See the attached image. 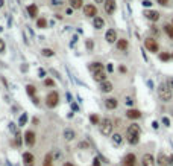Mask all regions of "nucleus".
I'll list each match as a JSON object with an SVG mask.
<instances>
[{
    "instance_id": "27",
    "label": "nucleus",
    "mask_w": 173,
    "mask_h": 166,
    "mask_svg": "<svg viewBox=\"0 0 173 166\" xmlns=\"http://www.w3.org/2000/svg\"><path fill=\"white\" fill-rule=\"evenodd\" d=\"M90 122H91L93 125H100V119H99L97 114H91V116H90Z\"/></svg>"
},
{
    "instance_id": "43",
    "label": "nucleus",
    "mask_w": 173,
    "mask_h": 166,
    "mask_svg": "<svg viewBox=\"0 0 173 166\" xmlns=\"http://www.w3.org/2000/svg\"><path fill=\"white\" fill-rule=\"evenodd\" d=\"M152 127H153L155 130H157V128H158V122H153V124H152Z\"/></svg>"
},
{
    "instance_id": "4",
    "label": "nucleus",
    "mask_w": 173,
    "mask_h": 166,
    "mask_svg": "<svg viewBox=\"0 0 173 166\" xmlns=\"http://www.w3.org/2000/svg\"><path fill=\"white\" fill-rule=\"evenodd\" d=\"M59 104V94L56 92H52L49 93L47 96H46V105H47L49 108H55Z\"/></svg>"
},
{
    "instance_id": "31",
    "label": "nucleus",
    "mask_w": 173,
    "mask_h": 166,
    "mask_svg": "<svg viewBox=\"0 0 173 166\" xmlns=\"http://www.w3.org/2000/svg\"><path fill=\"white\" fill-rule=\"evenodd\" d=\"M41 54H43L44 57H52V55H53V50H52V49H43Z\"/></svg>"
},
{
    "instance_id": "44",
    "label": "nucleus",
    "mask_w": 173,
    "mask_h": 166,
    "mask_svg": "<svg viewBox=\"0 0 173 166\" xmlns=\"http://www.w3.org/2000/svg\"><path fill=\"white\" fill-rule=\"evenodd\" d=\"M105 0H96V3H103Z\"/></svg>"
},
{
    "instance_id": "12",
    "label": "nucleus",
    "mask_w": 173,
    "mask_h": 166,
    "mask_svg": "<svg viewBox=\"0 0 173 166\" xmlns=\"http://www.w3.org/2000/svg\"><path fill=\"white\" fill-rule=\"evenodd\" d=\"M23 163H24V166H33L35 165V157L31 152H24L23 154Z\"/></svg>"
},
{
    "instance_id": "23",
    "label": "nucleus",
    "mask_w": 173,
    "mask_h": 166,
    "mask_svg": "<svg viewBox=\"0 0 173 166\" xmlns=\"http://www.w3.org/2000/svg\"><path fill=\"white\" fill-rule=\"evenodd\" d=\"M68 2H70L71 9H79V8H82V2L84 0H68Z\"/></svg>"
},
{
    "instance_id": "48",
    "label": "nucleus",
    "mask_w": 173,
    "mask_h": 166,
    "mask_svg": "<svg viewBox=\"0 0 173 166\" xmlns=\"http://www.w3.org/2000/svg\"><path fill=\"white\" fill-rule=\"evenodd\" d=\"M172 58H173V54H172Z\"/></svg>"
},
{
    "instance_id": "20",
    "label": "nucleus",
    "mask_w": 173,
    "mask_h": 166,
    "mask_svg": "<svg viewBox=\"0 0 173 166\" xmlns=\"http://www.w3.org/2000/svg\"><path fill=\"white\" fill-rule=\"evenodd\" d=\"M27 14H29L32 19H35V17L38 15V8H36V5H29L27 6Z\"/></svg>"
},
{
    "instance_id": "15",
    "label": "nucleus",
    "mask_w": 173,
    "mask_h": 166,
    "mask_svg": "<svg viewBox=\"0 0 173 166\" xmlns=\"http://www.w3.org/2000/svg\"><path fill=\"white\" fill-rule=\"evenodd\" d=\"M144 15H146V19L150 20V21H158L159 20V12L157 11H144Z\"/></svg>"
},
{
    "instance_id": "5",
    "label": "nucleus",
    "mask_w": 173,
    "mask_h": 166,
    "mask_svg": "<svg viewBox=\"0 0 173 166\" xmlns=\"http://www.w3.org/2000/svg\"><path fill=\"white\" fill-rule=\"evenodd\" d=\"M144 47L147 49L149 52H152V54H155V52L159 50V44L157 43V40L152 38V37H149V38L144 40Z\"/></svg>"
},
{
    "instance_id": "30",
    "label": "nucleus",
    "mask_w": 173,
    "mask_h": 166,
    "mask_svg": "<svg viewBox=\"0 0 173 166\" xmlns=\"http://www.w3.org/2000/svg\"><path fill=\"white\" fill-rule=\"evenodd\" d=\"M170 58H172V55L167 54V52H162V54L159 55V59H161V61H169Z\"/></svg>"
},
{
    "instance_id": "46",
    "label": "nucleus",
    "mask_w": 173,
    "mask_h": 166,
    "mask_svg": "<svg viewBox=\"0 0 173 166\" xmlns=\"http://www.w3.org/2000/svg\"><path fill=\"white\" fill-rule=\"evenodd\" d=\"M43 166H52V165H43Z\"/></svg>"
},
{
    "instance_id": "10",
    "label": "nucleus",
    "mask_w": 173,
    "mask_h": 166,
    "mask_svg": "<svg viewBox=\"0 0 173 166\" xmlns=\"http://www.w3.org/2000/svg\"><path fill=\"white\" fill-rule=\"evenodd\" d=\"M84 14L87 17H97V8L94 5H85L84 6Z\"/></svg>"
},
{
    "instance_id": "9",
    "label": "nucleus",
    "mask_w": 173,
    "mask_h": 166,
    "mask_svg": "<svg viewBox=\"0 0 173 166\" xmlns=\"http://www.w3.org/2000/svg\"><path fill=\"white\" fill-rule=\"evenodd\" d=\"M35 140H36V136L33 131H26V134H24V142L27 146H33L35 145Z\"/></svg>"
},
{
    "instance_id": "18",
    "label": "nucleus",
    "mask_w": 173,
    "mask_h": 166,
    "mask_svg": "<svg viewBox=\"0 0 173 166\" xmlns=\"http://www.w3.org/2000/svg\"><path fill=\"white\" fill-rule=\"evenodd\" d=\"M127 46H129V43H127V40L126 38H120V40H117V49L118 50H126L127 49Z\"/></svg>"
},
{
    "instance_id": "32",
    "label": "nucleus",
    "mask_w": 173,
    "mask_h": 166,
    "mask_svg": "<svg viewBox=\"0 0 173 166\" xmlns=\"http://www.w3.org/2000/svg\"><path fill=\"white\" fill-rule=\"evenodd\" d=\"M52 5L53 6H61L62 5V0H52Z\"/></svg>"
},
{
    "instance_id": "16",
    "label": "nucleus",
    "mask_w": 173,
    "mask_h": 166,
    "mask_svg": "<svg viewBox=\"0 0 173 166\" xmlns=\"http://www.w3.org/2000/svg\"><path fill=\"white\" fill-rule=\"evenodd\" d=\"M117 105H118V102H117L115 98H108V99L105 101V107H106L108 110H114V108H117Z\"/></svg>"
},
{
    "instance_id": "29",
    "label": "nucleus",
    "mask_w": 173,
    "mask_h": 166,
    "mask_svg": "<svg viewBox=\"0 0 173 166\" xmlns=\"http://www.w3.org/2000/svg\"><path fill=\"white\" fill-rule=\"evenodd\" d=\"M26 122H27V114L23 113V116H20V120H18V125L23 127V125H26Z\"/></svg>"
},
{
    "instance_id": "2",
    "label": "nucleus",
    "mask_w": 173,
    "mask_h": 166,
    "mask_svg": "<svg viewBox=\"0 0 173 166\" xmlns=\"http://www.w3.org/2000/svg\"><path fill=\"white\" fill-rule=\"evenodd\" d=\"M158 96H159V99H161L162 102H170V101H172L173 92H172V89L169 87L167 82H161V84L158 85Z\"/></svg>"
},
{
    "instance_id": "17",
    "label": "nucleus",
    "mask_w": 173,
    "mask_h": 166,
    "mask_svg": "<svg viewBox=\"0 0 173 166\" xmlns=\"http://www.w3.org/2000/svg\"><path fill=\"white\" fill-rule=\"evenodd\" d=\"M100 90H102L103 93H109V92L112 90V82H109V81L100 82Z\"/></svg>"
},
{
    "instance_id": "24",
    "label": "nucleus",
    "mask_w": 173,
    "mask_h": 166,
    "mask_svg": "<svg viewBox=\"0 0 173 166\" xmlns=\"http://www.w3.org/2000/svg\"><path fill=\"white\" fill-rule=\"evenodd\" d=\"M164 32L167 34V37L173 40V26L172 24H164Z\"/></svg>"
},
{
    "instance_id": "35",
    "label": "nucleus",
    "mask_w": 173,
    "mask_h": 166,
    "mask_svg": "<svg viewBox=\"0 0 173 166\" xmlns=\"http://www.w3.org/2000/svg\"><path fill=\"white\" fill-rule=\"evenodd\" d=\"M15 143H17V145H20V143H21V136H20V134H17V136H15Z\"/></svg>"
},
{
    "instance_id": "14",
    "label": "nucleus",
    "mask_w": 173,
    "mask_h": 166,
    "mask_svg": "<svg viewBox=\"0 0 173 166\" xmlns=\"http://www.w3.org/2000/svg\"><path fill=\"white\" fill-rule=\"evenodd\" d=\"M126 117L127 119H140L141 117V111L140 110H135V108H131V110H127L126 111Z\"/></svg>"
},
{
    "instance_id": "11",
    "label": "nucleus",
    "mask_w": 173,
    "mask_h": 166,
    "mask_svg": "<svg viewBox=\"0 0 173 166\" xmlns=\"http://www.w3.org/2000/svg\"><path fill=\"white\" fill-rule=\"evenodd\" d=\"M93 79H94L96 82H103V81H106L105 69H103V70H97V72H94V73H93Z\"/></svg>"
},
{
    "instance_id": "42",
    "label": "nucleus",
    "mask_w": 173,
    "mask_h": 166,
    "mask_svg": "<svg viewBox=\"0 0 173 166\" xmlns=\"http://www.w3.org/2000/svg\"><path fill=\"white\" fill-rule=\"evenodd\" d=\"M87 47L91 49V47H93V43H91V41H87Z\"/></svg>"
},
{
    "instance_id": "1",
    "label": "nucleus",
    "mask_w": 173,
    "mask_h": 166,
    "mask_svg": "<svg viewBox=\"0 0 173 166\" xmlns=\"http://www.w3.org/2000/svg\"><path fill=\"white\" fill-rule=\"evenodd\" d=\"M140 134H141V128L137 124H131L126 130V139L131 145H137L140 142Z\"/></svg>"
},
{
    "instance_id": "13",
    "label": "nucleus",
    "mask_w": 173,
    "mask_h": 166,
    "mask_svg": "<svg viewBox=\"0 0 173 166\" xmlns=\"http://www.w3.org/2000/svg\"><path fill=\"white\" fill-rule=\"evenodd\" d=\"M105 40L108 41V43H111V44H112V43H115L118 38H117V32L114 31V29H109L106 34H105Z\"/></svg>"
},
{
    "instance_id": "38",
    "label": "nucleus",
    "mask_w": 173,
    "mask_h": 166,
    "mask_svg": "<svg viewBox=\"0 0 173 166\" xmlns=\"http://www.w3.org/2000/svg\"><path fill=\"white\" fill-rule=\"evenodd\" d=\"M93 166H100V160L97 159V157H96V159L93 160Z\"/></svg>"
},
{
    "instance_id": "36",
    "label": "nucleus",
    "mask_w": 173,
    "mask_h": 166,
    "mask_svg": "<svg viewBox=\"0 0 173 166\" xmlns=\"http://www.w3.org/2000/svg\"><path fill=\"white\" fill-rule=\"evenodd\" d=\"M162 124L166 125V127H170V120H169L167 117H162Z\"/></svg>"
},
{
    "instance_id": "37",
    "label": "nucleus",
    "mask_w": 173,
    "mask_h": 166,
    "mask_svg": "<svg viewBox=\"0 0 173 166\" xmlns=\"http://www.w3.org/2000/svg\"><path fill=\"white\" fill-rule=\"evenodd\" d=\"M143 6L149 8V6H152V2H150V0H144V2H143Z\"/></svg>"
},
{
    "instance_id": "45",
    "label": "nucleus",
    "mask_w": 173,
    "mask_h": 166,
    "mask_svg": "<svg viewBox=\"0 0 173 166\" xmlns=\"http://www.w3.org/2000/svg\"><path fill=\"white\" fill-rule=\"evenodd\" d=\"M64 166H75V165H71V163H64Z\"/></svg>"
},
{
    "instance_id": "33",
    "label": "nucleus",
    "mask_w": 173,
    "mask_h": 166,
    "mask_svg": "<svg viewBox=\"0 0 173 166\" xmlns=\"http://www.w3.org/2000/svg\"><path fill=\"white\" fill-rule=\"evenodd\" d=\"M2 52H5V41L0 38V54H2Z\"/></svg>"
},
{
    "instance_id": "41",
    "label": "nucleus",
    "mask_w": 173,
    "mask_h": 166,
    "mask_svg": "<svg viewBox=\"0 0 173 166\" xmlns=\"http://www.w3.org/2000/svg\"><path fill=\"white\" fill-rule=\"evenodd\" d=\"M126 104H127V105H131V104H132V99L131 98H126V101H125Z\"/></svg>"
},
{
    "instance_id": "22",
    "label": "nucleus",
    "mask_w": 173,
    "mask_h": 166,
    "mask_svg": "<svg viewBox=\"0 0 173 166\" xmlns=\"http://www.w3.org/2000/svg\"><path fill=\"white\" fill-rule=\"evenodd\" d=\"M75 131H73V130H65V131H64V139H65V140L67 142H70V140H73V139H75Z\"/></svg>"
},
{
    "instance_id": "39",
    "label": "nucleus",
    "mask_w": 173,
    "mask_h": 166,
    "mask_svg": "<svg viewBox=\"0 0 173 166\" xmlns=\"http://www.w3.org/2000/svg\"><path fill=\"white\" fill-rule=\"evenodd\" d=\"M44 84H46V85H50V87H52V85H53L55 82H53L52 79H46V81H44Z\"/></svg>"
},
{
    "instance_id": "26",
    "label": "nucleus",
    "mask_w": 173,
    "mask_h": 166,
    "mask_svg": "<svg viewBox=\"0 0 173 166\" xmlns=\"http://www.w3.org/2000/svg\"><path fill=\"white\" fill-rule=\"evenodd\" d=\"M26 92H27V94H29V96H32V98H33V96H35V93H36V89H35V87L33 85H27L26 87Z\"/></svg>"
},
{
    "instance_id": "34",
    "label": "nucleus",
    "mask_w": 173,
    "mask_h": 166,
    "mask_svg": "<svg viewBox=\"0 0 173 166\" xmlns=\"http://www.w3.org/2000/svg\"><path fill=\"white\" fill-rule=\"evenodd\" d=\"M157 2H158L161 6H167V5H169V0H157Z\"/></svg>"
},
{
    "instance_id": "6",
    "label": "nucleus",
    "mask_w": 173,
    "mask_h": 166,
    "mask_svg": "<svg viewBox=\"0 0 173 166\" xmlns=\"http://www.w3.org/2000/svg\"><path fill=\"white\" fill-rule=\"evenodd\" d=\"M137 165V157L135 154L129 152V154H126L123 157V160H122V166H135Z\"/></svg>"
},
{
    "instance_id": "8",
    "label": "nucleus",
    "mask_w": 173,
    "mask_h": 166,
    "mask_svg": "<svg viewBox=\"0 0 173 166\" xmlns=\"http://www.w3.org/2000/svg\"><path fill=\"white\" fill-rule=\"evenodd\" d=\"M115 8H117L115 0H105V2H103V9H105L106 14H114Z\"/></svg>"
},
{
    "instance_id": "7",
    "label": "nucleus",
    "mask_w": 173,
    "mask_h": 166,
    "mask_svg": "<svg viewBox=\"0 0 173 166\" xmlns=\"http://www.w3.org/2000/svg\"><path fill=\"white\" fill-rule=\"evenodd\" d=\"M141 165L143 166H157V160H155V157L150 152H146L141 159Z\"/></svg>"
},
{
    "instance_id": "40",
    "label": "nucleus",
    "mask_w": 173,
    "mask_h": 166,
    "mask_svg": "<svg viewBox=\"0 0 173 166\" xmlns=\"http://www.w3.org/2000/svg\"><path fill=\"white\" fill-rule=\"evenodd\" d=\"M167 84H169V87H170V89H172V92H173V78H170Z\"/></svg>"
},
{
    "instance_id": "47",
    "label": "nucleus",
    "mask_w": 173,
    "mask_h": 166,
    "mask_svg": "<svg viewBox=\"0 0 173 166\" xmlns=\"http://www.w3.org/2000/svg\"><path fill=\"white\" fill-rule=\"evenodd\" d=\"M172 26H173V20H172Z\"/></svg>"
},
{
    "instance_id": "21",
    "label": "nucleus",
    "mask_w": 173,
    "mask_h": 166,
    "mask_svg": "<svg viewBox=\"0 0 173 166\" xmlns=\"http://www.w3.org/2000/svg\"><path fill=\"white\" fill-rule=\"evenodd\" d=\"M112 143L115 145V146H120L122 143H123V137H122V134H118V133H115V134H112Z\"/></svg>"
},
{
    "instance_id": "25",
    "label": "nucleus",
    "mask_w": 173,
    "mask_h": 166,
    "mask_svg": "<svg viewBox=\"0 0 173 166\" xmlns=\"http://www.w3.org/2000/svg\"><path fill=\"white\" fill-rule=\"evenodd\" d=\"M90 69H91V72H97V70H103V64H100V63H94L93 66H90Z\"/></svg>"
},
{
    "instance_id": "19",
    "label": "nucleus",
    "mask_w": 173,
    "mask_h": 166,
    "mask_svg": "<svg viewBox=\"0 0 173 166\" xmlns=\"http://www.w3.org/2000/svg\"><path fill=\"white\" fill-rule=\"evenodd\" d=\"M93 24H94V28H96V29H102L103 26H105V20L102 19V17H94Z\"/></svg>"
},
{
    "instance_id": "28",
    "label": "nucleus",
    "mask_w": 173,
    "mask_h": 166,
    "mask_svg": "<svg viewBox=\"0 0 173 166\" xmlns=\"http://www.w3.org/2000/svg\"><path fill=\"white\" fill-rule=\"evenodd\" d=\"M36 26H38V28H46V26H47V20L46 19H38V21H36Z\"/></svg>"
},
{
    "instance_id": "3",
    "label": "nucleus",
    "mask_w": 173,
    "mask_h": 166,
    "mask_svg": "<svg viewBox=\"0 0 173 166\" xmlns=\"http://www.w3.org/2000/svg\"><path fill=\"white\" fill-rule=\"evenodd\" d=\"M100 133H102L103 136H111L112 134V128H114V124H112V120L111 119H103V120H100Z\"/></svg>"
}]
</instances>
